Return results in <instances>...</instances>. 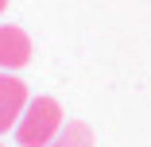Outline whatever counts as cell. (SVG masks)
Masks as SVG:
<instances>
[{
	"mask_svg": "<svg viewBox=\"0 0 151 147\" xmlns=\"http://www.w3.org/2000/svg\"><path fill=\"white\" fill-rule=\"evenodd\" d=\"M62 124H66V116L54 97H31L16 124V143L19 147H50V139L58 136Z\"/></svg>",
	"mask_w": 151,
	"mask_h": 147,
	"instance_id": "cell-1",
	"label": "cell"
},
{
	"mask_svg": "<svg viewBox=\"0 0 151 147\" xmlns=\"http://www.w3.org/2000/svg\"><path fill=\"white\" fill-rule=\"evenodd\" d=\"M27 101H31V97H27V85L16 74L0 70V136H4V132H16Z\"/></svg>",
	"mask_w": 151,
	"mask_h": 147,
	"instance_id": "cell-2",
	"label": "cell"
},
{
	"mask_svg": "<svg viewBox=\"0 0 151 147\" xmlns=\"http://www.w3.org/2000/svg\"><path fill=\"white\" fill-rule=\"evenodd\" d=\"M31 62V35L16 23H0V70H23Z\"/></svg>",
	"mask_w": 151,
	"mask_h": 147,
	"instance_id": "cell-3",
	"label": "cell"
},
{
	"mask_svg": "<svg viewBox=\"0 0 151 147\" xmlns=\"http://www.w3.org/2000/svg\"><path fill=\"white\" fill-rule=\"evenodd\" d=\"M50 147H93V132L81 120H66L58 128V136L50 139Z\"/></svg>",
	"mask_w": 151,
	"mask_h": 147,
	"instance_id": "cell-4",
	"label": "cell"
},
{
	"mask_svg": "<svg viewBox=\"0 0 151 147\" xmlns=\"http://www.w3.org/2000/svg\"><path fill=\"white\" fill-rule=\"evenodd\" d=\"M4 12H8V0H0V16H4Z\"/></svg>",
	"mask_w": 151,
	"mask_h": 147,
	"instance_id": "cell-5",
	"label": "cell"
}]
</instances>
